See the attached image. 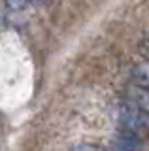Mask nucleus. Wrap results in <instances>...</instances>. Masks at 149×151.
Masks as SVG:
<instances>
[{"label":"nucleus","mask_w":149,"mask_h":151,"mask_svg":"<svg viewBox=\"0 0 149 151\" xmlns=\"http://www.w3.org/2000/svg\"><path fill=\"white\" fill-rule=\"evenodd\" d=\"M119 125L125 132H130V134L140 136L143 130L149 129V121L143 113H140L138 110L130 108L128 104H125L119 111Z\"/></svg>","instance_id":"nucleus-1"},{"label":"nucleus","mask_w":149,"mask_h":151,"mask_svg":"<svg viewBox=\"0 0 149 151\" xmlns=\"http://www.w3.org/2000/svg\"><path fill=\"white\" fill-rule=\"evenodd\" d=\"M125 104H128L130 108L138 110L143 115H149V89L130 85L125 91Z\"/></svg>","instance_id":"nucleus-2"},{"label":"nucleus","mask_w":149,"mask_h":151,"mask_svg":"<svg viewBox=\"0 0 149 151\" xmlns=\"http://www.w3.org/2000/svg\"><path fill=\"white\" fill-rule=\"evenodd\" d=\"M132 81H134L136 87L149 89V60L138 64L136 68L132 70Z\"/></svg>","instance_id":"nucleus-3"},{"label":"nucleus","mask_w":149,"mask_h":151,"mask_svg":"<svg viewBox=\"0 0 149 151\" xmlns=\"http://www.w3.org/2000/svg\"><path fill=\"white\" fill-rule=\"evenodd\" d=\"M117 147L125 149V151H136L142 147V142H140V136L130 134V132H123V134L117 138Z\"/></svg>","instance_id":"nucleus-4"},{"label":"nucleus","mask_w":149,"mask_h":151,"mask_svg":"<svg viewBox=\"0 0 149 151\" xmlns=\"http://www.w3.org/2000/svg\"><path fill=\"white\" fill-rule=\"evenodd\" d=\"M8 8L13 9V12H17V9H23L27 6V0H6Z\"/></svg>","instance_id":"nucleus-5"},{"label":"nucleus","mask_w":149,"mask_h":151,"mask_svg":"<svg viewBox=\"0 0 149 151\" xmlns=\"http://www.w3.org/2000/svg\"><path fill=\"white\" fill-rule=\"evenodd\" d=\"M72 151H104V149L96 147V145H87V144H83V145H77V147H74Z\"/></svg>","instance_id":"nucleus-6"},{"label":"nucleus","mask_w":149,"mask_h":151,"mask_svg":"<svg viewBox=\"0 0 149 151\" xmlns=\"http://www.w3.org/2000/svg\"><path fill=\"white\" fill-rule=\"evenodd\" d=\"M32 4H36V6H47V4H51L53 0H30Z\"/></svg>","instance_id":"nucleus-7"},{"label":"nucleus","mask_w":149,"mask_h":151,"mask_svg":"<svg viewBox=\"0 0 149 151\" xmlns=\"http://www.w3.org/2000/svg\"><path fill=\"white\" fill-rule=\"evenodd\" d=\"M106 151H125V149H121V147H111V149H106Z\"/></svg>","instance_id":"nucleus-8"}]
</instances>
